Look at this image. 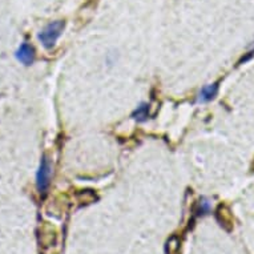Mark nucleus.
I'll return each instance as SVG.
<instances>
[{
    "instance_id": "obj_3",
    "label": "nucleus",
    "mask_w": 254,
    "mask_h": 254,
    "mask_svg": "<svg viewBox=\"0 0 254 254\" xmlns=\"http://www.w3.org/2000/svg\"><path fill=\"white\" fill-rule=\"evenodd\" d=\"M16 59L24 65H31L35 62L34 47L28 43H23L16 51Z\"/></svg>"
},
{
    "instance_id": "obj_5",
    "label": "nucleus",
    "mask_w": 254,
    "mask_h": 254,
    "mask_svg": "<svg viewBox=\"0 0 254 254\" xmlns=\"http://www.w3.org/2000/svg\"><path fill=\"white\" fill-rule=\"evenodd\" d=\"M148 111H149V105L145 104V103H142V104L140 105V107H138L136 111H134L133 115H132V117H133V119H136L138 123L146 121L148 120V117H149V113H148Z\"/></svg>"
},
{
    "instance_id": "obj_4",
    "label": "nucleus",
    "mask_w": 254,
    "mask_h": 254,
    "mask_svg": "<svg viewBox=\"0 0 254 254\" xmlns=\"http://www.w3.org/2000/svg\"><path fill=\"white\" fill-rule=\"evenodd\" d=\"M218 91V85L217 84H209L205 85L198 93V103H208V101L213 100L217 95Z\"/></svg>"
},
{
    "instance_id": "obj_1",
    "label": "nucleus",
    "mask_w": 254,
    "mask_h": 254,
    "mask_svg": "<svg viewBox=\"0 0 254 254\" xmlns=\"http://www.w3.org/2000/svg\"><path fill=\"white\" fill-rule=\"evenodd\" d=\"M63 29H64V21L58 20L52 21L50 24H47L46 27L40 31V34H39V40L42 42L44 48L51 50V48L56 44L58 39L60 38V35H62Z\"/></svg>"
},
{
    "instance_id": "obj_2",
    "label": "nucleus",
    "mask_w": 254,
    "mask_h": 254,
    "mask_svg": "<svg viewBox=\"0 0 254 254\" xmlns=\"http://www.w3.org/2000/svg\"><path fill=\"white\" fill-rule=\"evenodd\" d=\"M51 175H52V168H51L50 160L43 156L40 165H39V171L36 173V185H38V190L40 194H46L51 184Z\"/></svg>"
},
{
    "instance_id": "obj_6",
    "label": "nucleus",
    "mask_w": 254,
    "mask_h": 254,
    "mask_svg": "<svg viewBox=\"0 0 254 254\" xmlns=\"http://www.w3.org/2000/svg\"><path fill=\"white\" fill-rule=\"evenodd\" d=\"M209 202L206 200H204V198H202V200L200 201V204H198V210H200V214H206V213L209 212Z\"/></svg>"
}]
</instances>
